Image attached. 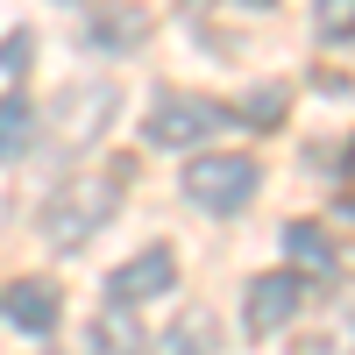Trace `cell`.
Instances as JSON below:
<instances>
[{
    "label": "cell",
    "instance_id": "1",
    "mask_svg": "<svg viewBox=\"0 0 355 355\" xmlns=\"http://www.w3.org/2000/svg\"><path fill=\"white\" fill-rule=\"evenodd\" d=\"M121 171L128 164H114V178H85V185H71L64 199H50V214H43L50 249H78V242H93L107 227V214L121 206Z\"/></svg>",
    "mask_w": 355,
    "mask_h": 355
},
{
    "label": "cell",
    "instance_id": "2",
    "mask_svg": "<svg viewBox=\"0 0 355 355\" xmlns=\"http://www.w3.org/2000/svg\"><path fill=\"white\" fill-rule=\"evenodd\" d=\"M256 185H263V171L249 157H227V150L192 157V171H185V192H192L199 214H242V206L256 199Z\"/></svg>",
    "mask_w": 355,
    "mask_h": 355
},
{
    "label": "cell",
    "instance_id": "3",
    "mask_svg": "<svg viewBox=\"0 0 355 355\" xmlns=\"http://www.w3.org/2000/svg\"><path fill=\"white\" fill-rule=\"evenodd\" d=\"M214 128H242L220 100H199V93H164L157 114H150V142L157 150H192V142H206Z\"/></svg>",
    "mask_w": 355,
    "mask_h": 355
},
{
    "label": "cell",
    "instance_id": "4",
    "mask_svg": "<svg viewBox=\"0 0 355 355\" xmlns=\"http://www.w3.org/2000/svg\"><path fill=\"white\" fill-rule=\"evenodd\" d=\"M299 306H306V277H299V270H270V277H256V284H249L242 320H249V334H256V341H270V334H284L291 320H299Z\"/></svg>",
    "mask_w": 355,
    "mask_h": 355
},
{
    "label": "cell",
    "instance_id": "5",
    "mask_svg": "<svg viewBox=\"0 0 355 355\" xmlns=\"http://www.w3.org/2000/svg\"><path fill=\"white\" fill-rule=\"evenodd\" d=\"M178 284V256L164 249V242H150L135 263H121V270L107 277V291H114V306H142V299H164V291Z\"/></svg>",
    "mask_w": 355,
    "mask_h": 355
},
{
    "label": "cell",
    "instance_id": "6",
    "mask_svg": "<svg viewBox=\"0 0 355 355\" xmlns=\"http://www.w3.org/2000/svg\"><path fill=\"white\" fill-rule=\"evenodd\" d=\"M0 313H8L21 334H57V320H64V299H57V284L28 277V284H15L8 299H0Z\"/></svg>",
    "mask_w": 355,
    "mask_h": 355
},
{
    "label": "cell",
    "instance_id": "7",
    "mask_svg": "<svg viewBox=\"0 0 355 355\" xmlns=\"http://www.w3.org/2000/svg\"><path fill=\"white\" fill-rule=\"evenodd\" d=\"M142 36H150V15L128 8V0H107V8H93V21H85V43H100V50H135Z\"/></svg>",
    "mask_w": 355,
    "mask_h": 355
},
{
    "label": "cell",
    "instance_id": "8",
    "mask_svg": "<svg viewBox=\"0 0 355 355\" xmlns=\"http://www.w3.org/2000/svg\"><path fill=\"white\" fill-rule=\"evenodd\" d=\"M284 256L299 263V270H320V277H334V242L320 234L313 220H291L284 227Z\"/></svg>",
    "mask_w": 355,
    "mask_h": 355
},
{
    "label": "cell",
    "instance_id": "9",
    "mask_svg": "<svg viewBox=\"0 0 355 355\" xmlns=\"http://www.w3.org/2000/svg\"><path fill=\"white\" fill-rule=\"evenodd\" d=\"M28 142H36V107H28V93H8L0 100V164L21 157Z\"/></svg>",
    "mask_w": 355,
    "mask_h": 355
},
{
    "label": "cell",
    "instance_id": "10",
    "mask_svg": "<svg viewBox=\"0 0 355 355\" xmlns=\"http://www.w3.org/2000/svg\"><path fill=\"white\" fill-rule=\"evenodd\" d=\"M284 100H291L284 85H256V93L242 100V114H249L242 128H277V121H284Z\"/></svg>",
    "mask_w": 355,
    "mask_h": 355
},
{
    "label": "cell",
    "instance_id": "11",
    "mask_svg": "<svg viewBox=\"0 0 355 355\" xmlns=\"http://www.w3.org/2000/svg\"><path fill=\"white\" fill-rule=\"evenodd\" d=\"M192 341H199V348H214V341H220L214 313H185V320H178V327L164 334V348H192Z\"/></svg>",
    "mask_w": 355,
    "mask_h": 355
},
{
    "label": "cell",
    "instance_id": "12",
    "mask_svg": "<svg viewBox=\"0 0 355 355\" xmlns=\"http://www.w3.org/2000/svg\"><path fill=\"white\" fill-rule=\"evenodd\" d=\"M320 8V36H348L355 28V0H313Z\"/></svg>",
    "mask_w": 355,
    "mask_h": 355
},
{
    "label": "cell",
    "instance_id": "13",
    "mask_svg": "<svg viewBox=\"0 0 355 355\" xmlns=\"http://www.w3.org/2000/svg\"><path fill=\"white\" fill-rule=\"evenodd\" d=\"M28 57H36V36H28V28H8V36H0V71H21Z\"/></svg>",
    "mask_w": 355,
    "mask_h": 355
},
{
    "label": "cell",
    "instance_id": "14",
    "mask_svg": "<svg viewBox=\"0 0 355 355\" xmlns=\"http://www.w3.org/2000/svg\"><path fill=\"white\" fill-rule=\"evenodd\" d=\"M242 8H277V0H242Z\"/></svg>",
    "mask_w": 355,
    "mask_h": 355
},
{
    "label": "cell",
    "instance_id": "15",
    "mask_svg": "<svg viewBox=\"0 0 355 355\" xmlns=\"http://www.w3.org/2000/svg\"><path fill=\"white\" fill-rule=\"evenodd\" d=\"M348 178H355V142H348Z\"/></svg>",
    "mask_w": 355,
    "mask_h": 355
},
{
    "label": "cell",
    "instance_id": "16",
    "mask_svg": "<svg viewBox=\"0 0 355 355\" xmlns=\"http://www.w3.org/2000/svg\"><path fill=\"white\" fill-rule=\"evenodd\" d=\"M192 8H206V0H192Z\"/></svg>",
    "mask_w": 355,
    "mask_h": 355
}]
</instances>
